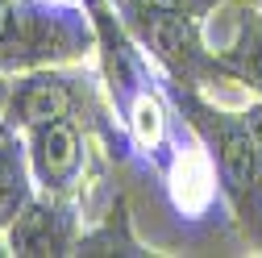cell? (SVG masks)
I'll return each instance as SVG.
<instances>
[{
  "label": "cell",
  "instance_id": "obj_1",
  "mask_svg": "<svg viewBox=\"0 0 262 258\" xmlns=\"http://www.w3.org/2000/svg\"><path fill=\"white\" fill-rule=\"evenodd\" d=\"M83 5L96 21V71H100L113 117L125 134L129 158H138L150 175H162L167 163L191 142L195 129L175 109L162 71L125 29L113 0H83Z\"/></svg>",
  "mask_w": 262,
  "mask_h": 258
},
{
  "label": "cell",
  "instance_id": "obj_2",
  "mask_svg": "<svg viewBox=\"0 0 262 258\" xmlns=\"http://www.w3.org/2000/svg\"><path fill=\"white\" fill-rule=\"evenodd\" d=\"M167 88L175 96V109L183 113V121L195 129V138L204 142L212 158L221 179V200L233 217L237 233L254 254H262V158H258V142L250 134L246 113L225 109L208 92H195V88H175V83Z\"/></svg>",
  "mask_w": 262,
  "mask_h": 258
},
{
  "label": "cell",
  "instance_id": "obj_3",
  "mask_svg": "<svg viewBox=\"0 0 262 258\" xmlns=\"http://www.w3.org/2000/svg\"><path fill=\"white\" fill-rule=\"evenodd\" d=\"M96 62V21L88 5L67 0H0V71Z\"/></svg>",
  "mask_w": 262,
  "mask_h": 258
},
{
  "label": "cell",
  "instance_id": "obj_4",
  "mask_svg": "<svg viewBox=\"0 0 262 258\" xmlns=\"http://www.w3.org/2000/svg\"><path fill=\"white\" fill-rule=\"evenodd\" d=\"M125 29L138 38V46L154 58V67L162 79L175 88H195V92H212V88H237L229 75L221 50L208 46L204 38V21L171 13V9H154L146 0H113Z\"/></svg>",
  "mask_w": 262,
  "mask_h": 258
},
{
  "label": "cell",
  "instance_id": "obj_5",
  "mask_svg": "<svg viewBox=\"0 0 262 258\" xmlns=\"http://www.w3.org/2000/svg\"><path fill=\"white\" fill-rule=\"evenodd\" d=\"M83 225H88L83 208L38 191L9 221V229L0 233V246L13 258H67V254H75V242L83 233Z\"/></svg>",
  "mask_w": 262,
  "mask_h": 258
},
{
  "label": "cell",
  "instance_id": "obj_6",
  "mask_svg": "<svg viewBox=\"0 0 262 258\" xmlns=\"http://www.w3.org/2000/svg\"><path fill=\"white\" fill-rule=\"evenodd\" d=\"M162 191H167V200L179 217L187 221H204L212 217L216 200H221V179H216V167H212V158L204 150V142L191 134V142L167 163V171L158 175Z\"/></svg>",
  "mask_w": 262,
  "mask_h": 258
},
{
  "label": "cell",
  "instance_id": "obj_7",
  "mask_svg": "<svg viewBox=\"0 0 262 258\" xmlns=\"http://www.w3.org/2000/svg\"><path fill=\"white\" fill-rule=\"evenodd\" d=\"M75 254H79V258H96V254L146 258V254H158V250H150V246L138 238L129 200L121 196V191H113V200L83 225V233H79V242H75Z\"/></svg>",
  "mask_w": 262,
  "mask_h": 258
},
{
  "label": "cell",
  "instance_id": "obj_8",
  "mask_svg": "<svg viewBox=\"0 0 262 258\" xmlns=\"http://www.w3.org/2000/svg\"><path fill=\"white\" fill-rule=\"evenodd\" d=\"M221 58L233 83L250 92V100H262V0H242L233 34L221 46Z\"/></svg>",
  "mask_w": 262,
  "mask_h": 258
},
{
  "label": "cell",
  "instance_id": "obj_9",
  "mask_svg": "<svg viewBox=\"0 0 262 258\" xmlns=\"http://www.w3.org/2000/svg\"><path fill=\"white\" fill-rule=\"evenodd\" d=\"M154 9H171V13H183V17H195V21H208L216 9L225 5H242V0H146Z\"/></svg>",
  "mask_w": 262,
  "mask_h": 258
},
{
  "label": "cell",
  "instance_id": "obj_10",
  "mask_svg": "<svg viewBox=\"0 0 262 258\" xmlns=\"http://www.w3.org/2000/svg\"><path fill=\"white\" fill-rule=\"evenodd\" d=\"M242 113H246V121H250V134H254V142H258V158H262V100H250Z\"/></svg>",
  "mask_w": 262,
  "mask_h": 258
},
{
  "label": "cell",
  "instance_id": "obj_11",
  "mask_svg": "<svg viewBox=\"0 0 262 258\" xmlns=\"http://www.w3.org/2000/svg\"><path fill=\"white\" fill-rule=\"evenodd\" d=\"M9 92H13V75L0 71V129H5V113H9Z\"/></svg>",
  "mask_w": 262,
  "mask_h": 258
},
{
  "label": "cell",
  "instance_id": "obj_12",
  "mask_svg": "<svg viewBox=\"0 0 262 258\" xmlns=\"http://www.w3.org/2000/svg\"><path fill=\"white\" fill-rule=\"evenodd\" d=\"M67 5H83V0H67Z\"/></svg>",
  "mask_w": 262,
  "mask_h": 258
}]
</instances>
